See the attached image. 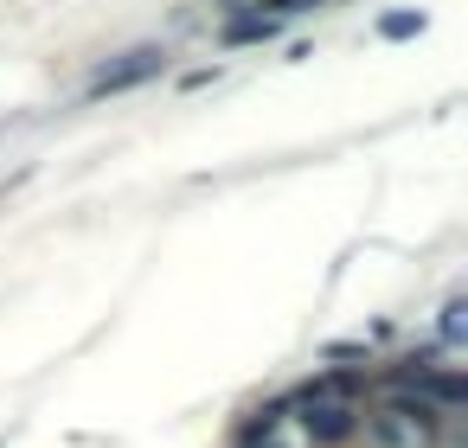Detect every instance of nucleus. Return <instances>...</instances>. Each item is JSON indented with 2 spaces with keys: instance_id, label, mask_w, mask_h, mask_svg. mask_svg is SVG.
<instances>
[{
  "instance_id": "2",
  "label": "nucleus",
  "mask_w": 468,
  "mask_h": 448,
  "mask_svg": "<svg viewBox=\"0 0 468 448\" xmlns=\"http://www.w3.org/2000/svg\"><path fill=\"white\" fill-rule=\"evenodd\" d=\"M154 70H167V51H161V45H142V51H128L122 64H103L97 78H90V90H97V97H109V90H128V84L154 78Z\"/></svg>"
},
{
  "instance_id": "1",
  "label": "nucleus",
  "mask_w": 468,
  "mask_h": 448,
  "mask_svg": "<svg viewBox=\"0 0 468 448\" xmlns=\"http://www.w3.org/2000/svg\"><path fill=\"white\" fill-rule=\"evenodd\" d=\"M302 423H308L314 442H347V435L360 429V410H353L347 397H308V391H302Z\"/></svg>"
},
{
  "instance_id": "5",
  "label": "nucleus",
  "mask_w": 468,
  "mask_h": 448,
  "mask_svg": "<svg viewBox=\"0 0 468 448\" xmlns=\"http://www.w3.org/2000/svg\"><path fill=\"white\" fill-rule=\"evenodd\" d=\"M379 33H385V39H411V33H424V14H385Z\"/></svg>"
},
{
  "instance_id": "4",
  "label": "nucleus",
  "mask_w": 468,
  "mask_h": 448,
  "mask_svg": "<svg viewBox=\"0 0 468 448\" xmlns=\"http://www.w3.org/2000/svg\"><path fill=\"white\" fill-rule=\"evenodd\" d=\"M270 33H276V20H263V14H257V20H231V26H225V39H231V45H244V39H270Z\"/></svg>"
},
{
  "instance_id": "3",
  "label": "nucleus",
  "mask_w": 468,
  "mask_h": 448,
  "mask_svg": "<svg viewBox=\"0 0 468 448\" xmlns=\"http://www.w3.org/2000/svg\"><path fill=\"white\" fill-rule=\"evenodd\" d=\"M443 340H449V346H462V340H468V302H462V294L443 308Z\"/></svg>"
}]
</instances>
